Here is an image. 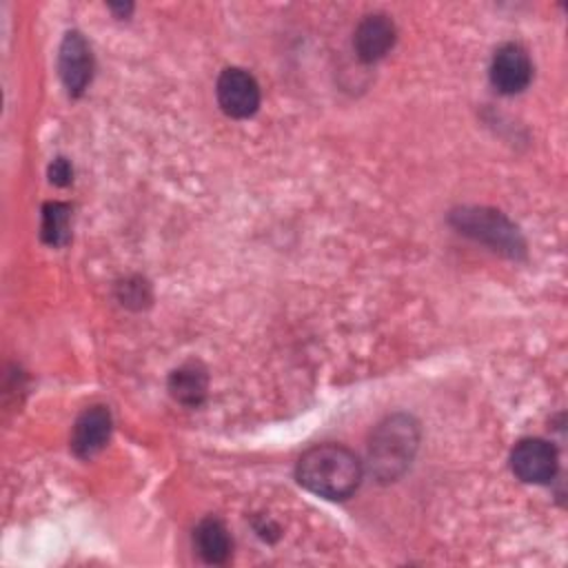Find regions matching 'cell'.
Here are the masks:
<instances>
[{"label":"cell","mask_w":568,"mask_h":568,"mask_svg":"<svg viewBox=\"0 0 568 568\" xmlns=\"http://www.w3.org/2000/svg\"><path fill=\"white\" fill-rule=\"evenodd\" d=\"M300 486L324 499H346L362 481V462L355 453L337 444L308 448L295 468Z\"/></svg>","instance_id":"cell-1"},{"label":"cell","mask_w":568,"mask_h":568,"mask_svg":"<svg viewBox=\"0 0 568 568\" xmlns=\"http://www.w3.org/2000/svg\"><path fill=\"white\" fill-rule=\"evenodd\" d=\"M419 446V424L410 415H390L373 430L368 442V468L379 481L399 479Z\"/></svg>","instance_id":"cell-2"},{"label":"cell","mask_w":568,"mask_h":568,"mask_svg":"<svg viewBox=\"0 0 568 568\" xmlns=\"http://www.w3.org/2000/svg\"><path fill=\"white\" fill-rule=\"evenodd\" d=\"M455 229L473 240H479L508 257H521L526 251L519 229L499 211L493 209H459L450 215Z\"/></svg>","instance_id":"cell-3"},{"label":"cell","mask_w":568,"mask_h":568,"mask_svg":"<svg viewBox=\"0 0 568 568\" xmlns=\"http://www.w3.org/2000/svg\"><path fill=\"white\" fill-rule=\"evenodd\" d=\"M220 109L237 120L251 118L260 106V84L255 78L237 67L224 69L215 84Z\"/></svg>","instance_id":"cell-4"},{"label":"cell","mask_w":568,"mask_h":568,"mask_svg":"<svg viewBox=\"0 0 568 568\" xmlns=\"http://www.w3.org/2000/svg\"><path fill=\"white\" fill-rule=\"evenodd\" d=\"M510 468L526 484H548L559 468L557 448L546 439H521L510 453Z\"/></svg>","instance_id":"cell-5"},{"label":"cell","mask_w":568,"mask_h":568,"mask_svg":"<svg viewBox=\"0 0 568 568\" xmlns=\"http://www.w3.org/2000/svg\"><path fill=\"white\" fill-rule=\"evenodd\" d=\"M530 78H532V64L524 47L508 42L495 51L490 62V82L499 93L504 95L519 93L530 84Z\"/></svg>","instance_id":"cell-6"},{"label":"cell","mask_w":568,"mask_h":568,"mask_svg":"<svg viewBox=\"0 0 568 568\" xmlns=\"http://www.w3.org/2000/svg\"><path fill=\"white\" fill-rule=\"evenodd\" d=\"M58 71L69 91V95L78 98L91 82L93 73V55L87 40L78 31H69L62 38L58 51Z\"/></svg>","instance_id":"cell-7"},{"label":"cell","mask_w":568,"mask_h":568,"mask_svg":"<svg viewBox=\"0 0 568 568\" xmlns=\"http://www.w3.org/2000/svg\"><path fill=\"white\" fill-rule=\"evenodd\" d=\"M111 413L106 406H91L87 408L73 424V433H71V450L87 459L93 457L95 453H100L109 437H111Z\"/></svg>","instance_id":"cell-8"},{"label":"cell","mask_w":568,"mask_h":568,"mask_svg":"<svg viewBox=\"0 0 568 568\" xmlns=\"http://www.w3.org/2000/svg\"><path fill=\"white\" fill-rule=\"evenodd\" d=\"M395 24L388 16L384 13H371L366 16L357 29H355V53L362 62H375L379 58H384L393 44H395Z\"/></svg>","instance_id":"cell-9"},{"label":"cell","mask_w":568,"mask_h":568,"mask_svg":"<svg viewBox=\"0 0 568 568\" xmlns=\"http://www.w3.org/2000/svg\"><path fill=\"white\" fill-rule=\"evenodd\" d=\"M193 544L206 564H224L231 557V537L220 519H202L193 532Z\"/></svg>","instance_id":"cell-10"},{"label":"cell","mask_w":568,"mask_h":568,"mask_svg":"<svg viewBox=\"0 0 568 568\" xmlns=\"http://www.w3.org/2000/svg\"><path fill=\"white\" fill-rule=\"evenodd\" d=\"M169 390L184 406H200L209 390V375L200 364H184L169 377Z\"/></svg>","instance_id":"cell-11"},{"label":"cell","mask_w":568,"mask_h":568,"mask_svg":"<svg viewBox=\"0 0 568 568\" xmlns=\"http://www.w3.org/2000/svg\"><path fill=\"white\" fill-rule=\"evenodd\" d=\"M69 213L71 209L62 202H49L42 209V240L51 246H60L69 240Z\"/></svg>","instance_id":"cell-12"},{"label":"cell","mask_w":568,"mask_h":568,"mask_svg":"<svg viewBox=\"0 0 568 568\" xmlns=\"http://www.w3.org/2000/svg\"><path fill=\"white\" fill-rule=\"evenodd\" d=\"M49 180L58 186H64L71 182V166L64 158H55L53 164L49 166Z\"/></svg>","instance_id":"cell-13"}]
</instances>
